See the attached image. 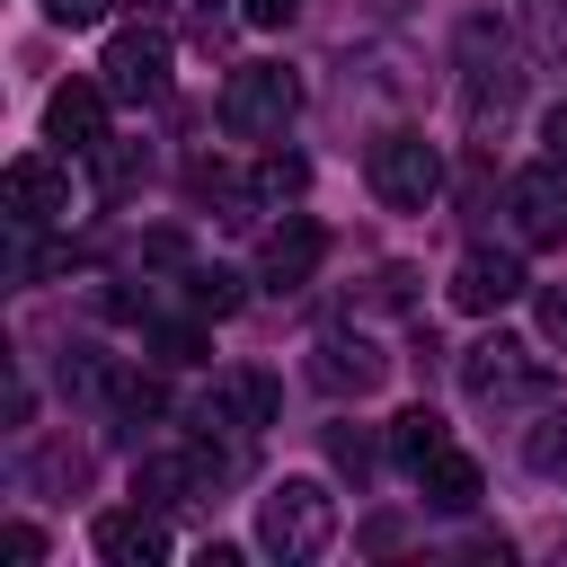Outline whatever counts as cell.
Segmentation results:
<instances>
[{"mask_svg": "<svg viewBox=\"0 0 567 567\" xmlns=\"http://www.w3.org/2000/svg\"><path fill=\"white\" fill-rule=\"evenodd\" d=\"M89 159H97V186H106V195H133V177H142V151H133V142H115V133H106Z\"/></svg>", "mask_w": 567, "mask_h": 567, "instance_id": "obj_23", "label": "cell"}, {"mask_svg": "<svg viewBox=\"0 0 567 567\" xmlns=\"http://www.w3.org/2000/svg\"><path fill=\"white\" fill-rule=\"evenodd\" d=\"M301 115V80L284 62H239L221 80V133L239 142H284V124Z\"/></svg>", "mask_w": 567, "mask_h": 567, "instance_id": "obj_4", "label": "cell"}, {"mask_svg": "<svg viewBox=\"0 0 567 567\" xmlns=\"http://www.w3.org/2000/svg\"><path fill=\"white\" fill-rule=\"evenodd\" d=\"M523 461H532V478L567 487V408H532V425H523Z\"/></svg>", "mask_w": 567, "mask_h": 567, "instance_id": "obj_19", "label": "cell"}, {"mask_svg": "<svg viewBox=\"0 0 567 567\" xmlns=\"http://www.w3.org/2000/svg\"><path fill=\"white\" fill-rule=\"evenodd\" d=\"M310 381H319L328 399H372V390L390 381V354H381L363 328H328V337L310 346Z\"/></svg>", "mask_w": 567, "mask_h": 567, "instance_id": "obj_10", "label": "cell"}, {"mask_svg": "<svg viewBox=\"0 0 567 567\" xmlns=\"http://www.w3.org/2000/svg\"><path fill=\"white\" fill-rule=\"evenodd\" d=\"M363 177H372V195H381L390 213H425V204L443 195V151H434L416 124H390V133L363 151Z\"/></svg>", "mask_w": 567, "mask_h": 567, "instance_id": "obj_5", "label": "cell"}, {"mask_svg": "<svg viewBox=\"0 0 567 567\" xmlns=\"http://www.w3.org/2000/svg\"><path fill=\"white\" fill-rule=\"evenodd\" d=\"M505 230H514V248H567V159L505 177Z\"/></svg>", "mask_w": 567, "mask_h": 567, "instance_id": "obj_6", "label": "cell"}, {"mask_svg": "<svg viewBox=\"0 0 567 567\" xmlns=\"http://www.w3.org/2000/svg\"><path fill=\"white\" fill-rule=\"evenodd\" d=\"M89 549H97L106 567H159V558H168V523L133 496V505H106V514L89 523Z\"/></svg>", "mask_w": 567, "mask_h": 567, "instance_id": "obj_13", "label": "cell"}, {"mask_svg": "<svg viewBox=\"0 0 567 567\" xmlns=\"http://www.w3.org/2000/svg\"><path fill=\"white\" fill-rule=\"evenodd\" d=\"M106 80H62L53 97H44V142L53 151H71V159H89L97 142H106Z\"/></svg>", "mask_w": 567, "mask_h": 567, "instance_id": "obj_11", "label": "cell"}, {"mask_svg": "<svg viewBox=\"0 0 567 567\" xmlns=\"http://www.w3.org/2000/svg\"><path fill=\"white\" fill-rule=\"evenodd\" d=\"M328 540H337V496H328V478H275L266 496H257V549L266 558H284V567H310V558H328Z\"/></svg>", "mask_w": 567, "mask_h": 567, "instance_id": "obj_2", "label": "cell"}, {"mask_svg": "<svg viewBox=\"0 0 567 567\" xmlns=\"http://www.w3.org/2000/svg\"><path fill=\"white\" fill-rule=\"evenodd\" d=\"M461 390H470V408H487V416H532V408H549V363L523 346V337H478L470 354H461Z\"/></svg>", "mask_w": 567, "mask_h": 567, "instance_id": "obj_3", "label": "cell"}, {"mask_svg": "<svg viewBox=\"0 0 567 567\" xmlns=\"http://www.w3.org/2000/svg\"><path fill=\"white\" fill-rule=\"evenodd\" d=\"M328 461H337V470H346V478L363 487V478L381 470V443H372L363 425H328Z\"/></svg>", "mask_w": 567, "mask_h": 567, "instance_id": "obj_22", "label": "cell"}, {"mask_svg": "<svg viewBox=\"0 0 567 567\" xmlns=\"http://www.w3.org/2000/svg\"><path fill=\"white\" fill-rule=\"evenodd\" d=\"M0 204H9V221H18V230H53V221H71V168H62V159H44V151H27V159H9Z\"/></svg>", "mask_w": 567, "mask_h": 567, "instance_id": "obj_9", "label": "cell"}, {"mask_svg": "<svg viewBox=\"0 0 567 567\" xmlns=\"http://www.w3.org/2000/svg\"><path fill=\"white\" fill-rule=\"evenodd\" d=\"M133 496H142L151 514H186V505L213 496V478H204L195 452H151V461H133Z\"/></svg>", "mask_w": 567, "mask_h": 567, "instance_id": "obj_15", "label": "cell"}, {"mask_svg": "<svg viewBox=\"0 0 567 567\" xmlns=\"http://www.w3.org/2000/svg\"><path fill=\"white\" fill-rule=\"evenodd\" d=\"M44 18H53V27H97L106 0H44Z\"/></svg>", "mask_w": 567, "mask_h": 567, "instance_id": "obj_28", "label": "cell"}, {"mask_svg": "<svg viewBox=\"0 0 567 567\" xmlns=\"http://www.w3.org/2000/svg\"><path fill=\"white\" fill-rule=\"evenodd\" d=\"M186 301H195L204 319H230V310L248 301V275H230V266H186Z\"/></svg>", "mask_w": 567, "mask_h": 567, "instance_id": "obj_20", "label": "cell"}, {"mask_svg": "<svg viewBox=\"0 0 567 567\" xmlns=\"http://www.w3.org/2000/svg\"><path fill=\"white\" fill-rule=\"evenodd\" d=\"M443 443H452V425H443V416H434V408H425V399H416V408H399V416H390V461H399V470H408V478H416V470H425V461H434V452H443Z\"/></svg>", "mask_w": 567, "mask_h": 567, "instance_id": "obj_18", "label": "cell"}, {"mask_svg": "<svg viewBox=\"0 0 567 567\" xmlns=\"http://www.w3.org/2000/svg\"><path fill=\"white\" fill-rule=\"evenodd\" d=\"M239 18H248V27H292L301 0H239Z\"/></svg>", "mask_w": 567, "mask_h": 567, "instance_id": "obj_27", "label": "cell"}, {"mask_svg": "<svg viewBox=\"0 0 567 567\" xmlns=\"http://www.w3.org/2000/svg\"><path fill=\"white\" fill-rule=\"evenodd\" d=\"M159 408H168V390H159V372H151V363H124V372H115V390L97 399V425H106L115 443H133L142 425H159Z\"/></svg>", "mask_w": 567, "mask_h": 567, "instance_id": "obj_16", "label": "cell"}, {"mask_svg": "<svg viewBox=\"0 0 567 567\" xmlns=\"http://www.w3.org/2000/svg\"><path fill=\"white\" fill-rule=\"evenodd\" d=\"M80 478H89V452H71V443H53L35 461V487H80Z\"/></svg>", "mask_w": 567, "mask_h": 567, "instance_id": "obj_25", "label": "cell"}, {"mask_svg": "<svg viewBox=\"0 0 567 567\" xmlns=\"http://www.w3.org/2000/svg\"><path fill=\"white\" fill-rule=\"evenodd\" d=\"M443 292H452L461 310H478V319H487V310L523 301V292H532V275H523V257H514V248H470V257L452 266V284H443Z\"/></svg>", "mask_w": 567, "mask_h": 567, "instance_id": "obj_14", "label": "cell"}, {"mask_svg": "<svg viewBox=\"0 0 567 567\" xmlns=\"http://www.w3.org/2000/svg\"><path fill=\"white\" fill-rule=\"evenodd\" d=\"M0 558H9V567H35V558H44V532H35V523H0Z\"/></svg>", "mask_w": 567, "mask_h": 567, "instance_id": "obj_26", "label": "cell"}, {"mask_svg": "<svg viewBox=\"0 0 567 567\" xmlns=\"http://www.w3.org/2000/svg\"><path fill=\"white\" fill-rule=\"evenodd\" d=\"M523 89H532L523 44H514L496 18H461V115H470V133H478V142H496V133L514 124Z\"/></svg>", "mask_w": 567, "mask_h": 567, "instance_id": "obj_1", "label": "cell"}, {"mask_svg": "<svg viewBox=\"0 0 567 567\" xmlns=\"http://www.w3.org/2000/svg\"><path fill=\"white\" fill-rule=\"evenodd\" d=\"M532 53L567 71V0H532Z\"/></svg>", "mask_w": 567, "mask_h": 567, "instance_id": "obj_24", "label": "cell"}, {"mask_svg": "<svg viewBox=\"0 0 567 567\" xmlns=\"http://www.w3.org/2000/svg\"><path fill=\"white\" fill-rule=\"evenodd\" d=\"M97 80H106L115 106H159V97H168V35H159V27H124V35H106Z\"/></svg>", "mask_w": 567, "mask_h": 567, "instance_id": "obj_7", "label": "cell"}, {"mask_svg": "<svg viewBox=\"0 0 567 567\" xmlns=\"http://www.w3.org/2000/svg\"><path fill=\"white\" fill-rule=\"evenodd\" d=\"M416 487H425L434 514H478V496H487V478H478V461H470L461 443H443V452L416 470Z\"/></svg>", "mask_w": 567, "mask_h": 567, "instance_id": "obj_17", "label": "cell"}, {"mask_svg": "<svg viewBox=\"0 0 567 567\" xmlns=\"http://www.w3.org/2000/svg\"><path fill=\"white\" fill-rule=\"evenodd\" d=\"M284 416V390H275V372H248V363H230V372H213V390L195 399V416L186 425H213V434H266Z\"/></svg>", "mask_w": 567, "mask_h": 567, "instance_id": "obj_8", "label": "cell"}, {"mask_svg": "<svg viewBox=\"0 0 567 567\" xmlns=\"http://www.w3.org/2000/svg\"><path fill=\"white\" fill-rule=\"evenodd\" d=\"M540 151H549V159H567V97L540 115Z\"/></svg>", "mask_w": 567, "mask_h": 567, "instance_id": "obj_29", "label": "cell"}, {"mask_svg": "<svg viewBox=\"0 0 567 567\" xmlns=\"http://www.w3.org/2000/svg\"><path fill=\"white\" fill-rule=\"evenodd\" d=\"M319 257H328V230H319L310 213H284V221L266 230V248H257V284H266V292H301V284L319 275Z\"/></svg>", "mask_w": 567, "mask_h": 567, "instance_id": "obj_12", "label": "cell"}, {"mask_svg": "<svg viewBox=\"0 0 567 567\" xmlns=\"http://www.w3.org/2000/svg\"><path fill=\"white\" fill-rule=\"evenodd\" d=\"M301 186H310V159L301 151H266L257 159V195L266 204H301Z\"/></svg>", "mask_w": 567, "mask_h": 567, "instance_id": "obj_21", "label": "cell"}]
</instances>
